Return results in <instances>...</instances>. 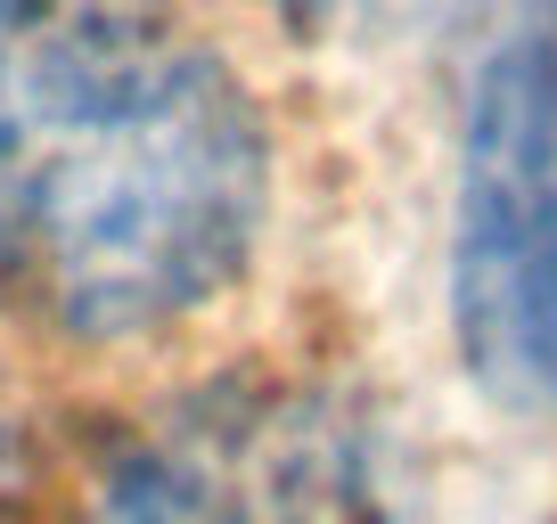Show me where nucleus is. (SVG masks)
<instances>
[{"label": "nucleus", "instance_id": "1", "mask_svg": "<svg viewBox=\"0 0 557 524\" xmlns=\"http://www.w3.org/2000/svg\"><path fill=\"white\" fill-rule=\"evenodd\" d=\"M271 213L262 107L139 9H50L0 66V303L66 345L206 312Z\"/></svg>", "mask_w": 557, "mask_h": 524}, {"label": "nucleus", "instance_id": "2", "mask_svg": "<svg viewBox=\"0 0 557 524\" xmlns=\"http://www.w3.org/2000/svg\"><path fill=\"white\" fill-rule=\"evenodd\" d=\"M83 524H385V459L336 385L213 377L99 459Z\"/></svg>", "mask_w": 557, "mask_h": 524}, {"label": "nucleus", "instance_id": "3", "mask_svg": "<svg viewBox=\"0 0 557 524\" xmlns=\"http://www.w3.org/2000/svg\"><path fill=\"white\" fill-rule=\"evenodd\" d=\"M451 303L475 377L557 410V180H468Z\"/></svg>", "mask_w": 557, "mask_h": 524}, {"label": "nucleus", "instance_id": "4", "mask_svg": "<svg viewBox=\"0 0 557 524\" xmlns=\"http://www.w3.org/2000/svg\"><path fill=\"white\" fill-rule=\"evenodd\" d=\"M492 50L557 83V0H508V25H500V41H492Z\"/></svg>", "mask_w": 557, "mask_h": 524}, {"label": "nucleus", "instance_id": "5", "mask_svg": "<svg viewBox=\"0 0 557 524\" xmlns=\"http://www.w3.org/2000/svg\"><path fill=\"white\" fill-rule=\"evenodd\" d=\"M41 17H50V0H0V66L25 50V34H34Z\"/></svg>", "mask_w": 557, "mask_h": 524}, {"label": "nucleus", "instance_id": "6", "mask_svg": "<svg viewBox=\"0 0 557 524\" xmlns=\"http://www.w3.org/2000/svg\"><path fill=\"white\" fill-rule=\"evenodd\" d=\"M271 9H278V17H296V25H312L320 9H336V0H271Z\"/></svg>", "mask_w": 557, "mask_h": 524}]
</instances>
